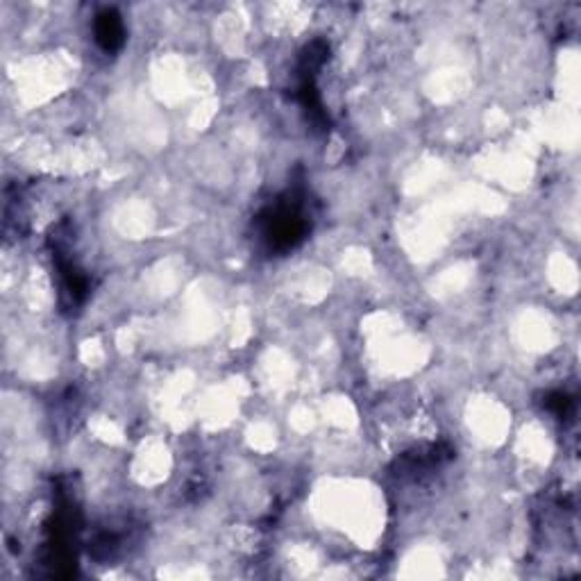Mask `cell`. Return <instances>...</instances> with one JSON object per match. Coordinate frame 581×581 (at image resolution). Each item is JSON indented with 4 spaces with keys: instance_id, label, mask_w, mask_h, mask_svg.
I'll use <instances>...</instances> for the list:
<instances>
[{
    "instance_id": "6da1fadb",
    "label": "cell",
    "mask_w": 581,
    "mask_h": 581,
    "mask_svg": "<svg viewBox=\"0 0 581 581\" xmlns=\"http://www.w3.org/2000/svg\"><path fill=\"white\" fill-rule=\"evenodd\" d=\"M261 223H263V236L270 243V248L275 250H288L297 245L304 239L307 227H309L302 214V207L295 200L277 202L275 207L266 211Z\"/></svg>"
},
{
    "instance_id": "7a4b0ae2",
    "label": "cell",
    "mask_w": 581,
    "mask_h": 581,
    "mask_svg": "<svg viewBox=\"0 0 581 581\" xmlns=\"http://www.w3.org/2000/svg\"><path fill=\"white\" fill-rule=\"evenodd\" d=\"M95 39L104 50H116L123 43V23L114 12H102L95 21Z\"/></svg>"
},
{
    "instance_id": "3957f363",
    "label": "cell",
    "mask_w": 581,
    "mask_h": 581,
    "mask_svg": "<svg viewBox=\"0 0 581 581\" xmlns=\"http://www.w3.org/2000/svg\"><path fill=\"white\" fill-rule=\"evenodd\" d=\"M548 407H550L554 413H557V416H566L568 409H570V400H568V395H563V393H554V395H550Z\"/></svg>"
},
{
    "instance_id": "277c9868",
    "label": "cell",
    "mask_w": 581,
    "mask_h": 581,
    "mask_svg": "<svg viewBox=\"0 0 581 581\" xmlns=\"http://www.w3.org/2000/svg\"><path fill=\"white\" fill-rule=\"evenodd\" d=\"M309 91H313V86H311V77L302 84V93H309ZM304 104H307V107H309V109H313V111H320L318 102H316V100L311 98V95H304Z\"/></svg>"
}]
</instances>
